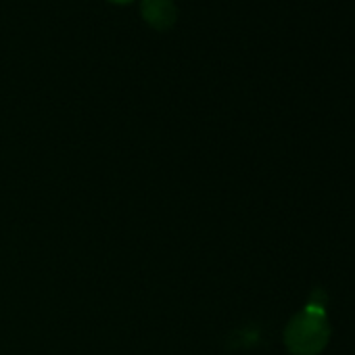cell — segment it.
Masks as SVG:
<instances>
[{
    "label": "cell",
    "instance_id": "3",
    "mask_svg": "<svg viewBox=\"0 0 355 355\" xmlns=\"http://www.w3.org/2000/svg\"><path fill=\"white\" fill-rule=\"evenodd\" d=\"M111 5H130V3H134V0H109Z\"/></svg>",
    "mask_w": 355,
    "mask_h": 355
},
{
    "label": "cell",
    "instance_id": "2",
    "mask_svg": "<svg viewBox=\"0 0 355 355\" xmlns=\"http://www.w3.org/2000/svg\"><path fill=\"white\" fill-rule=\"evenodd\" d=\"M140 15L148 28L167 32L178 21V7L173 0H140Z\"/></svg>",
    "mask_w": 355,
    "mask_h": 355
},
{
    "label": "cell",
    "instance_id": "1",
    "mask_svg": "<svg viewBox=\"0 0 355 355\" xmlns=\"http://www.w3.org/2000/svg\"><path fill=\"white\" fill-rule=\"evenodd\" d=\"M330 343V322L322 303L297 311L284 328V345L293 355H320Z\"/></svg>",
    "mask_w": 355,
    "mask_h": 355
}]
</instances>
